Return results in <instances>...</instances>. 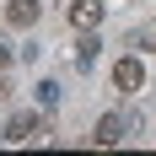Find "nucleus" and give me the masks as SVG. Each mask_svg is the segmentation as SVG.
<instances>
[{"instance_id": "1", "label": "nucleus", "mask_w": 156, "mask_h": 156, "mask_svg": "<svg viewBox=\"0 0 156 156\" xmlns=\"http://www.w3.org/2000/svg\"><path fill=\"white\" fill-rule=\"evenodd\" d=\"M113 86H119V92H140L145 86V65L135 59V54H124V59L113 65Z\"/></svg>"}, {"instance_id": "2", "label": "nucleus", "mask_w": 156, "mask_h": 156, "mask_svg": "<svg viewBox=\"0 0 156 156\" xmlns=\"http://www.w3.org/2000/svg\"><path fill=\"white\" fill-rule=\"evenodd\" d=\"M124 135H129V119H124V113H102L92 140H97V145H124Z\"/></svg>"}, {"instance_id": "3", "label": "nucleus", "mask_w": 156, "mask_h": 156, "mask_svg": "<svg viewBox=\"0 0 156 156\" xmlns=\"http://www.w3.org/2000/svg\"><path fill=\"white\" fill-rule=\"evenodd\" d=\"M38 16H43L38 0H11V5H5V22H11V27H32Z\"/></svg>"}, {"instance_id": "4", "label": "nucleus", "mask_w": 156, "mask_h": 156, "mask_svg": "<svg viewBox=\"0 0 156 156\" xmlns=\"http://www.w3.org/2000/svg\"><path fill=\"white\" fill-rule=\"evenodd\" d=\"M70 22H76L81 32H92L97 22H102V0H76V5H70Z\"/></svg>"}, {"instance_id": "5", "label": "nucleus", "mask_w": 156, "mask_h": 156, "mask_svg": "<svg viewBox=\"0 0 156 156\" xmlns=\"http://www.w3.org/2000/svg\"><path fill=\"white\" fill-rule=\"evenodd\" d=\"M38 124H43L38 113H16L11 124H5V140H16V145H22V140H32V135H38Z\"/></svg>"}, {"instance_id": "6", "label": "nucleus", "mask_w": 156, "mask_h": 156, "mask_svg": "<svg viewBox=\"0 0 156 156\" xmlns=\"http://www.w3.org/2000/svg\"><path fill=\"white\" fill-rule=\"evenodd\" d=\"M97 54H102V38H97V27H92V32L76 43V70H92V65H97Z\"/></svg>"}, {"instance_id": "7", "label": "nucleus", "mask_w": 156, "mask_h": 156, "mask_svg": "<svg viewBox=\"0 0 156 156\" xmlns=\"http://www.w3.org/2000/svg\"><path fill=\"white\" fill-rule=\"evenodd\" d=\"M32 97H38V108H54V102H59V86H54V81H38Z\"/></svg>"}, {"instance_id": "8", "label": "nucleus", "mask_w": 156, "mask_h": 156, "mask_svg": "<svg viewBox=\"0 0 156 156\" xmlns=\"http://www.w3.org/2000/svg\"><path fill=\"white\" fill-rule=\"evenodd\" d=\"M11 59H16V48H11V43H0V76H5V65H11Z\"/></svg>"}]
</instances>
